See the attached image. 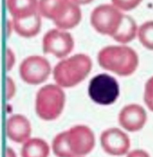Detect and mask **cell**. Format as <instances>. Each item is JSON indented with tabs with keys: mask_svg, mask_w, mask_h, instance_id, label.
Masks as SVG:
<instances>
[{
	"mask_svg": "<svg viewBox=\"0 0 153 157\" xmlns=\"http://www.w3.org/2000/svg\"><path fill=\"white\" fill-rule=\"evenodd\" d=\"M138 35L142 45L153 50V21L143 24L139 28Z\"/></svg>",
	"mask_w": 153,
	"mask_h": 157,
	"instance_id": "cell-18",
	"label": "cell"
},
{
	"mask_svg": "<svg viewBox=\"0 0 153 157\" xmlns=\"http://www.w3.org/2000/svg\"><path fill=\"white\" fill-rule=\"evenodd\" d=\"M6 157H16L15 153L11 148H7L6 151Z\"/></svg>",
	"mask_w": 153,
	"mask_h": 157,
	"instance_id": "cell-23",
	"label": "cell"
},
{
	"mask_svg": "<svg viewBox=\"0 0 153 157\" xmlns=\"http://www.w3.org/2000/svg\"><path fill=\"white\" fill-rule=\"evenodd\" d=\"M22 79L29 84H39L48 78L51 67L48 61L40 56H31L23 61L20 67Z\"/></svg>",
	"mask_w": 153,
	"mask_h": 157,
	"instance_id": "cell-8",
	"label": "cell"
},
{
	"mask_svg": "<svg viewBox=\"0 0 153 157\" xmlns=\"http://www.w3.org/2000/svg\"><path fill=\"white\" fill-rule=\"evenodd\" d=\"M88 94L96 103L109 105L115 102L119 95V87L116 79L107 74H100L92 79Z\"/></svg>",
	"mask_w": 153,
	"mask_h": 157,
	"instance_id": "cell-5",
	"label": "cell"
},
{
	"mask_svg": "<svg viewBox=\"0 0 153 157\" xmlns=\"http://www.w3.org/2000/svg\"><path fill=\"white\" fill-rule=\"evenodd\" d=\"M100 140L104 151L111 155H123L128 152L131 146L128 136L117 128L104 131Z\"/></svg>",
	"mask_w": 153,
	"mask_h": 157,
	"instance_id": "cell-10",
	"label": "cell"
},
{
	"mask_svg": "<svg viewBox=\"0 0 153 157\" xmlns=\"http://www.w3.org/2000/svg\"><path fill=\"white\" fill-rule=\"evenodd\" d=\"M52 148L57 157H74L71 152L66 140V132L57 135L52 142Z\"/></svg>",
	"mask_w": 153,
	"mask_h": 157,
	"instance_id": "cell-17",
	"label": "cell"
},
{
	"mask_svg": "<svg viewBox=\"0 0 153 157\" xmlns=\"http://www.w3.org/2000/svg\"><path fill=\"white\" fill-rule=\"evenodd\" d=\"M146 121L147 113L145 109L136 104H131L124 107L119 116L121 126L131 132L142 129Z\"/></svg>",
	"mask_w": 153,
	"mask_h": 157,
	"instance_id": "cell-11",
	"label": "cell"
},
{
	"mask_svg": "<svg viewBox=\"0 0 153 157\" xmlns=\"http://www.w3.org/2000/svg\"><path fill=\"white\" fill-rule=\"evenodd\" d=\"M50 149L41 139L33 138L25 143L22 148V157H48Z\"/></svg>",
	"mask_w": 153,
	"mask_h": 157,
	"instance_id": "cell-15",
	"label": "cell"
},
{
	"mask_svg": "<svg viewBox=\"0 0 153 157\" xmlns=\"http://www.w3.org/2000/svg\"><path fill=\"white\" fill-rule=\"evenodd\" d=\"M39 10L42 16L53 20L63 29L74 28L81 17L80 8L69 0H40Z\"/></svg>",
	"mask_w": 153,
	"mask_h": 157,
	"instance_id": "cell-2",
	"label": "cell"
},
{
	"mask_svg": "<svg viewBox=\"0 0 153 157\" xmlns=\"http://www.w3.org/2000/svg\"><path fill=\"white\" fill-rule=\"evenodd\" d=\"M7 135L16 143L26 141L31 133V127L28 120L22 115H14L7 121Z\"/></svg>",
	"mask_w": 153,
	"mask_h": 157,
	"instance_id": "cell-12",
	"label": "cell"
},
{
	"mask_svg": "<svg viewBox=\"0 0 153 157\" xmlns=\"http://www.w3.org/2000/svg\"><path fill=\"white\" fill-rule=\"evenodd\" d=\"M91 69L92 61L90 57L78 54L62 60L55 67L54 79L61 87H74L85 79Z\"/></svg>",
	"mask_w": 153,
	"mask_h": 157,
	"instance_id": "cell-3",
	"label": "cell"
},
{
	"mask_svg": "<svg viewBox=\"0 0 153 157\" xmlns=\"http://www.w3.org/2000/svg\"><path fill=\"white\" fill-rule=\"evenodd\" d=\"M127 157H150V156L145 151L137 149L131 152Z\"/></svg>",
	"mask_w": 153,
	"mask_h": 157,
	"instance_id": "cell-22",
	"label": "cell"
},
{
	"mask_svg": "<svg viewBox=\"0 0 153 157\" xmlns=\"http://www.w3.org/2000/svg\"><path fill=\"white\" fill-rule=\"evenodd\" d=\"M74 47L71 35L64 31L53 29L45 35L43 50L45 53H51L56 57L62 58L69 55Z\"/></svg>",
	"mask_w": 153,
	"mask_h": 157,
	"instance_id": "cell-9",
	"label": "cell"
},
{
	"mask_svg": "<svg viewBox=\"0 0 153 157\" xmlns=\"http://www.w3.org/2000/svg\"><path fill=\"white\" fill-rule=\"evenodd\" d=\"M93 0H73L74 2L77 4H86L92 2Z\"/></svg>",
	"mask_w": 153,
	"mask_h": 157,
	"instance_id": "cell-24",
	"label": "cell"
},
{
	"mask_svg": "<svg viewBox=\"0 0 153 157\" xmlns=\"http://www.w3.org/2000/svg\"><path fill=\"white\" fill-rule=\"evenodd\" d=\"M69 148L74 157L90 153L95 146V136L85 125H76L66 132Z\"/></svg>",
	"mask_w": 153,
	"mask_h": 157,
	"instance_id": "cell-7",
	"label": "cell"
},
{
	"mask_svg": "<svg viewBox=\"0 0 153 157\" xmlns=\"http://www.w3.org/2000/svg\"><path fill=\"white\" fill-rule=\"evenodd\" d=\"M124 14L111 5H102L96 8L91 15V23L99 33L112 37L118 31Z\"/></svg>",
	"mask_w": 153,
	"mask_h": 157,
	"instance_id": "cell-6",
	"label": "cell"
},
{
	"mask_svg": "<svg viewBox=\"0 0 153 157\" xmlns=\"http://www.w3.org/2000/svg\"><path fill=\"white\" fill-rule=\"evenodd\" d=\"M137 26L135 21L129 16L124 15L120 26L112 38L121 43H127L133 40L136 34Z\"/></svg>",
	"mask_w": 153,
	"mask_h": 157,
	"instance_id": "cell-16",
	"label": "cell"
},
{
	"mask_svg": "<svg viewBox=\"0 0 153 157\" xmlns=\"http://www.w3.org/2000/svg\"><path fill=\"white\" fill-rule=\"evenodd\" d=\"M113 4L119 9L129 11L137 7L142 0H112Z\"/></svg>",
	"mask_w": 153,
	"mask_h": 157,
	"instance_id": "cell-19",
	"label": "cell"
},
{
	"mask_svg": "<svg viewBox=\"0 0 153 157\" xmlns=\"http://www.w3.org/2000/svg\"><path fill=\"white\" fill-rule=\"evenodd\" d=\"M14 93V86L11 79H7V99H10Z\"/></svg>",
	"mask_w": 153,
	"mask_h": 157,
	"instance_id": "cell-21",
	"label": "cell"
},
{
	"mask_svg": "<svg viewBox=\"0 0 153 157\" xmlns=\"http://www.w3.org/2000/svg\"><path fill=\"white\" fill-rule=\"evenodd\" d=\"M41 23V18L38 12L25 18H13V27L16 32L21 36L26 38L35 36L39 33Z\"/></svg>",
	"mask_w": 153,
	"mask_h": 157,
	"instance_id": "cell-13",
	"label": "cell"
},
{
	"mask_svg": "<svg viewBox=\"0 0 153 157\" xmlns=\"http://www.w3.org/2000/svg\"><path fill=\"white\" fill-rule=\"evenodd\" d=\"M98 62L101 67L120 76L133 74L138 65L135 52L126 46H109L99 53Z\"/></svg>",
	"mask_w": 153,
	"mask_h": 157,
	"instance_id": "cell-1",
	"label": "cell"
},
{
	"mask_svg": "<svg viewBox=\"0 0 153 157\" xmlns=\"http://www.w3.org/2000/svg\"><path fill=\"white\" fill-rule=\"evenodd\" d=\"M65 101V93L59 87L53 84L47 85L37 94L36 112L43 120H53L61 113Z\"/></svg>",
	"mask_w": 153,
	"mask_h": 157,
	"instance_id": "cell-4",
	"label": "cell"
},
{
	"mask_svg": "<svg viewBox=\"0 0 153 157\" xmlns=\"http://www.w3.org/2000/svg\"><path fill=\"white\" fill-rule=\"evenodd\" d=\"M144 101L148 108L153 112V77L150 79L146 84Z\"/></svg>",
	"mask_w": 153,
	"mask_h": 157,
	"instance_id": "cell-20",
	"label": "cell"
},
{
	"mask_svg": "<svg viewBox=\"0 0 153 157\" xmlns=\"http://www.w3.org/2000/svg\"><path fill=\"white\" fill-rule=\"evenodd\" d=\"M7 5L13 18H25L37 13V0H7Z\"/></svg>",
	"mask_w": 153,
	"mask_h": 157,
	"instance_id": "cell-14",
	"label": "cell"
}]
</instances>
